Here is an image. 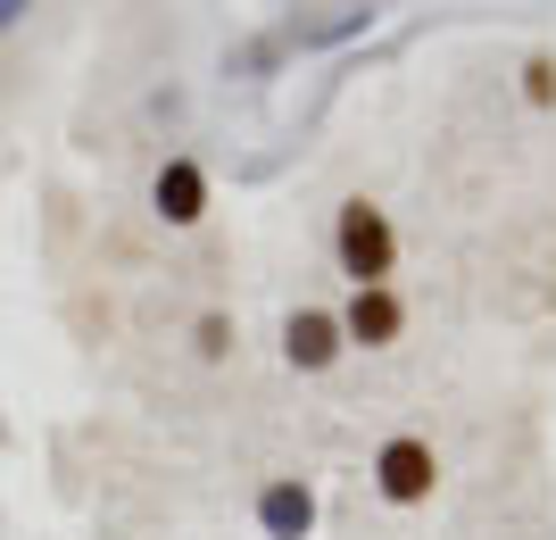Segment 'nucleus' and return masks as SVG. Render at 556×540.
<instances>
[{"instance_id": "3", "label": "nucleus", "mask_w": 556, "mask_h": 540, "mask_svg": "<svg viewBox=\"0 0 556 540\" xmlns=\"http://www.w3.org/2000/svg\"><path fill=\"white\" fill-rule=\"evenodd\" d=\"M399 332H407V307L391 300V282H366V291L341 307V341H357V350H391Z\"/></svg>"}, {"instance_id": "2", "label": "nucleus", "mask_w": 556, "mask_h": 540, "mask_svg": "<svg viewBox=\"0 0 556 540\" xmlns=\"http://www.w3.org/2000/svg\"><path fill=\"white\" fill-rule=\"evenodd\" d=\"M374 482H382V499H391V507H424V499H432V482H441V457H432V441L399 432V441H382V457H374Z\"/></svg>"}, {"instance_id": "9", "label": "nucleus", "mask_w": 556, "mask_h": 540, "mask_svg": "<svg viewBox=\"0 0 556 540\" xmlns=\"http://www.w3.org/2000/svg\"><path fill=\"white\" fill-rule=\"evenodd\" d=\"M25 9H34V0H0V25H17V17H25Z\"/></svg>"}, {"instance_id": "5", "label": "nucleus", "mask_w": 556, "mask_h": 540, "mask_svg": "<svg viewBox=\"0 0 556 540\" xmlns=\"http://www.w3.org/2000/svg\"><path fill=\"white\" fill-rule=\"evenodd\" d=\"M150 200H159L166 225H200V216H208V175H200V159H166Z\"/></svg>"}, {"instance_id": "8", "label": "nucleus", "mask_w": 556, "mask_h": 540, "mask_svg": "<svg viewBox=\"0 0 556 540\" xmlns=\"http://www.w3.org/2000/svg\"><path fill=\"white\" fill-rule=\"evenodd\" d=\"M200 357H225V316H200Z\"/></svg>"}, {"instance_id": "4", "label": "nucleus", "mask_w": 556, "mask_h": 540, "mask_svg": "<svg viewBox=\"0 0 556 540\" xmlns=\"http://www.w3.org/2000/svg\"><path fill=\"white\" fill-rule=\"evenodd\" d=\"M341 350H349V341H341V316H325V307H300V316L282 325V357H291L300 375H325Z\"/></svg>"}, {"instance_id": "7", "label": "nucleus", "mask_w": 556, "mask_h": 540, "mask_svg": "<svg viewBox=\"0 0 556 540\" xmlns=\"http://www.w3.org/2000/svg\"><path fill=\"white\" fill-rule=\"evenodd\" d=\"M523 100H532V109H556V59H523Z\"/></svg>"}, {"instance_id": "1", "label": "nucleus", "mask_w": 556, "mask_h": 540, "mask_svg": "<svg viewBox=\"0 0 556 540\" xmlns=\"http://www.w3.org/2000/svg\"><path fill=\"white\" fill-rule=\"evenodd\" d=\"M332 250H341V275L357 282V291H366V282H391V266H399V234H391V216L374 209V200H341Z\"/></svg>"}, {"instance_id": "6", "label": "nucleus", "mask_w": 556, "mask_h": 540, "mask_svg": "<svg viewBox=\"0 0 556 540\" xmlns=\"http://www.w3.org/2000/svg\"><path fill=\"white\" fill-rule=\"evenodd\" d=\"M257 524H266V540H307L316 532V491L307 482H266L257 491Z\"/></svg>"}]
</instances>
